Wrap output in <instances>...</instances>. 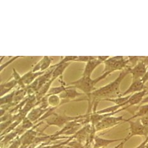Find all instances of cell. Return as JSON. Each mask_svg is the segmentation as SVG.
<instances>
[{"mask_svg": "<svg viewBox=\"0 0 148 148\" xmlns=\"http://www.w3.org/2000/svg\"><path fill=\"white\" fill-rule=\"evenodd\" d=\"M128 67L121 71L119 74L117 78L114 81L108 83L104 86L96 89L91 94L86 96L88 101V109L87 114L97 111V107L99 103L101 101H104L106 99H114L122 97V94L120 90L121 83L123 79L128 74H130V69Z\"/></svg>", "mask_w": 148, "mask_h": 148, "instance_id": "1", "label": "cell"}, {"mask_svg": "<svg viewBox=\"0 0 148 148\" xmlns=\"http://www.w3.org/2000/svg\"><path fill=\"white\" fill-rule=\"evenodd\" d=\"M109 75H110V73H109L102 74L101 76L95 79H92L91 77L89 76H82L79 79L68 83L66 86H72L75 88L79 89L83 92V94L88 96L95 90V85L101 80L105 79Z\"/></svg>", "mask_w": 148, "mask_h": 148, "instance_id": "2", "label": "cell"}, {"mask_svg": "<svg viewBox=\"0 0 148 148\" xmlns=\"http://www.w3.org/2000/svg\"><path fill=\"white\" fill-rule=\"evenodd\" d=\"M90 114H85L84 115H78L75 116H71L66 114H60L54 112L49 117L46 118L44 121L46 122L47 127L50 126H56L60 128H62L69 122L81 120L88 117Z\"/></svg>", "mask_w": 148, "mask_h": 148, "instance_id": "3", "label": "cell"}, {"mask_svg": "<svg viewBox=\"0 0 148 148\" xmlns=\"http://www.w3.org/2000/svg\"><path fill=\"white\" fill-rule=\"evenodd\" d=\"M104 69L102 74L109 73L111 74L116 71H123L129 67V60L123 56L110 57L104 62Z\"/></svg>", "mask_w": 148, "mask_h": 148, "instance_id": "4", "label": "cell"}, {"mask_svg": "<svg viewBox=\"0 0 148 148\" xmlns=\"http://www.w3.org/2000/svg\"><path fill=\"white\" fill-rule=\"evenodd\" d=\"M129 123V134L125 138V143L134 136H144L146 138L148 136V127H146L141 123L140 118L134 120L126 121Z\"/></svg>", "mask_w": 148, "mask_h": 148, "instance_id": "5", "label": "cell"}, {"mask_svg": "<svg viewBox=\"0 0 148 148\" xmlns=\"http://www.w3.org/2000/svg\"><path fill=\"white\" fill-rule=\"evenodd\" d=\"M124 116H108L103 119L95 126L96 132L102 131L104 130L109 129L112 127L117 126L123 122H125Z\"/></svg>", "mask_w": 148, "mask_h": 148, "instance_id": "6", "label": "cell"}, {"mask_svg": "<svg viewBox=\"0 0 148 148\" xmlns=\"http://www.w3.org/2000/svg\"><path fill=\"white\" fill-rule=\"evenodd\" d=\"M147 66L142 60H140L136 66L130 69L132 82L142 79L147 72Z\"/></svg>", "mask_w": 148, "mask_h": 148, "instance_id": "7", "label": "cell"}, {"mask_svg": "<svg viewBox=\"0 0 148 148\" xmlns=\"http://www.w3.org/2000/svg\"><path fill=\"white\" fill-rule=\"evenodd\" d=\"M50 108L48 109H44L40 107V106L35 107L33 109H31V111L27 114L26 117L36 125L38 123V121L42 118L43 116L49 110Z\"/></svg>", "mask_w": 148, "mask_h": 148, "instance_id": "8", "label": "cell"}, {"mask_svg": "<svg viewBox=\"0 0 148 148\" xmlns=\"http://www.w3.org/2000/svg\"><path fill=\"white\" fill-rule=\"evenodd\" d=\"M147 88V86L145 85V84H144L141 79L132 82L127 90H125L123 94H122V97L134 94L135 93L141 92Z\"/></svg>", "mask_w": 148, "mask_h": 148, "instance_id": "9", "label": "cell"}, {"mask_svg": "<svg viewBox=\"0 0 148 148\" xmlns=\"http://www.w3.org/2000/svg\"><path fill=\"white\" fill-rule=\"evenodd\" d=\"M125 140V138L116 139H108L102 138L98 136H95L94 140V146L93 148H104L108 146L109 144L116 142H122Z\"/></svg>", "mask_w": 148, "mask_h": 148, "instance_id": "10", "label": "cell"}, {"mask_svg": "<svg viewBox=\"0 0 148 148\" xmlns=\"http://www.w3.org/2000/svg\"><path fill=\"white\" fill-rule=\"evenodd\" d=\"M101 64H102L101 61L99 60L97 58V57H95V59L90 60L86 64L85 69L83 70L82 76L91 77L92 74L94 71V70L97 68L99 65H101Z\"/></svg>", "mask_w": 148, "mask_h": 148, "instance_id": "11", "label": "cell"}, {"mask_svg": "<svg viewBox=\"0 0 148 148\" xmlns=\"http://www.w3.org/2000/svg\"><path fill=\"white\" fill-rule=\"evenodd\" d=\"M84 95L85 94H83V93L78 92L76 90V88H75L73 86L72 88L67 89L66 90L63 92L62 93H61V94L59 95L60 98L62 100H65V101L70 102L75 99H76V97H79V96Z\"/></svg>", "mask_w": 148, "mask_h": 148, "instance_id": "12", "label": "cell"}, {"mask_svg": "<svg viewBox=\"0 0 148 148\" xmlns=\"http://www.w3.org/2000/svg\"><path fill=\"white\" fill-rule=\"evenodd\" d=\"M148 88V87H147ZM147 94H148V90L147 88L144 90L135 93L134 94H132L129 99L128 100V107H131V106H134L136 105H139L143 100L144 99V96Z\"/></svg>", "mask_w": 148, "mask_h": 148, "instance_id": "13", "label": "cell"}, {"mask_svg": "<svg viewBox=\"0 0 148 148\" xmlns=\"http://www.w3.org/2000/svg\"><path fill=\"white\" fill-rule=\"evenodd\" d=\"M46 72V71H45ZM45 72H38V73H34L32 71V70L30 71L25 73L24 75L22 76V81L23 82L25 86L30 85L32 83H33L35 80H36L38 77H40Z\"/></svg>", "mask_w": 148, "mask_h": 148, "instance_id": "14", "label": "cell"}, {"mask_svg": "<svg viewBox=\"0 0 148 148\" xmlns=\"http://www.w3.org/2000/svg\"><path fill=\"white\" fill-rule=\"evenodd\" d=\"M18 85L17 80L14 78L10 81L6 82L3 84H1V97L5 96V95L8 94L9 92L14 89L16 86Z\"/></svg>", "mask_w": 148, "mask_h": 148, "instance_id": "15", "label": "cell"}, {"mask_svg": "<svg viewBox=\"0 0 148 148\" xmlns=\"http://www.w3.org/2000/svg\"><path fill=\"white\" fill-rule=\"evenodd\" d=\"M47 102L50 108H57L59 106L62 105V104H64V103L69 102V101H67L62 102V99L60 98L59 95H52L48 96Z\"/></svg>", "mask_w": 148, "mask_h": 148, "instance_id": "16", "label": "cell"}, {"mask_svg": "<svg viewBox=\"0 0 148 148\" xmlns=\"http://www.w3.org/2000/svg\"><path fill=\"white\" fill-rule=\"evenodd\" d=\"M70 65V63H57V65L54 69L52 74V78L56 80L59 77H62L64 71Z\"/></svg>", "mask_w": 148, "mask_h": 148, "instance_id": "17", "label": "cell"}, {"mask_svg": "<svg viewBox=\"0 0 148 148\" xmlns=\"http://www.w3.org/2000/svg\"><path fill=\"white\" fill-rule=\"evenodd\" d=\"M148 114V104H143L139 106L137 108V110L136 112L132 116L131 118L127 119V120H125V122L126 121L128 120H134V119L136 118H139L144 116H146Z\"/></svg>", "mask_w": 148, "mask_h": 148, "instance_id": "18", "label": "cell"}, {"mask_svg": "<svg viewBox=\"0 0 148 148\" xmlns=\"http://www.w3.org/2000/svg\"><path fill=\"white\" fill-rule=\"evenodd\" d=\"M72 86H66L65 84H62L59 86H56V87H52L50 89V90L48 92L46 96H50L52 95H60L61 93H62L66 90L70 88H72Z\"/></svg>", "mask_w": 148, "mask_h": 148, "instance_id": "19", "label": "cell"}, {"mask_svg": "<svg viewBox=\"0 0 148 148\" xmlns=\"http://www.w3.org/2000/svg\"><path fill=\"white\" fill-rule=\"evenodd\" d=\"M52 59L49 56H44L42 59L40 60L41 64V72H45L51 67V63L52 62Z\"/></svg>", "mask_w": 148, "mask_h": 148, "instance_id": "20", "label": "cell"}, {"mask_svg": "<svg viewBox=\"0 0 148 148\" xmlns=\"http://www.w3.org/2000/svg\"><path fill=\"white\" fill-rule=\"evenodd\" d=\"M16 90H13L10 93H9V94L5 95V96H3V97H1V106L13 104Z\"/></svg>", "mask_w": 148, "mask_h": 148, "instance_id": "21", "label": "cell"}, {"mask_svg": "<svg viewBox=\"0 0 148 148\" xmlns=\"http://www.w3.org/2000/svg\"><path fill=\"white\" fill-rule=\"evenodd\" d=\"M131 95H128L127 96H123V97H117L114 99H106L104 101H109L113 102L114 105H121L123 104H128V100L130 97Z\"/></svg>", "mask_w": 148, "mask_h": 148, "instance_id": "22", "label": "cell"}, {"mask_svg": "<svg viewBox=\"0 0 148 148\" xmlns=\"http://www.w3.org/2000/svg\"><path fill=\"white\" fill-rule=\"evenodd\" d=\"M95 56H78L77 59L75 60V62H85L87 63L90 60L95 59Z\"/></svg>", "mask_w": 148, "mask_h": 148, "instance_id": "23", "label": "cell"}, {"mask_svg": "<svg viewBox=\"0 0 148 148\" xmlns=\"http://www.w3.org/2000/svg\"><path fill=\"white\" fill-rule=\"evenodd\" d=\"M78 56H65L62 57L60 61V63H71V62H75Z\"/></svg>", "mask_w": 148, "mask_h": 148, "instance_id": "24", "label": "cell"}, {"mask_svg": "<svg viewBox=\"0 0 148 148\" xmlns=\"http://www.w3.org/2000/svg\"><path fill=\"white\" fill-rule=\"evenodd\" d=\"M20 57H21L20 56H17V57H13L12 59L9 60L8 61H7V62H6L5 64H3V65H1V71H2L3 69H5L6 67H7L8 65H10V64H11L13 62H14L15 60H17V59H18V58H20Z\"/></svg>", "mask_w": 148, "mask_h": 148, "instance_id": "25", "label": "cell"}, {"mask_svg": "<svg viewBox=\"0 0 148 148\" xmlns=\"http://www.w3.org/2000/svg\"><path fill=\"white\" fill-rule=\"evenodd\" d=\"M141 123L143 124V125L146 127H148V114L140 118Z\"/></svg>", "mask_w": 148, "mask_h": 148, "instance_id": "26", "label": "cell"}, {"mask_svg": "<svg viewBox=\"0 0 148 148\" xmlns=\"http://www.w3.org/2000/svg\"><path fill=\"white\" fill-rule=\"evenodd\" d=\"M109 57H109V56H98V57H97V59L99 60H101L102 63H104L106 60H107Z\"/></svg>", "mask_w": 148, "mask_h": 148, "instance_id": "27", "label": "cell"}, {"mask_svg": "<svg viewBox=\"0 0 148 148\" xmlns=\"http://www.w3.org/2000/svg\"><path fill=\"white\" fill-rule=\"evenodd\" d=\"M140 60H142L147 67L148 66V57H140Z\"/></svg>", "mask_w": 148, "mask_h": 148, "instance_id": "28", "label": "cell"}, {"mask_svg": "<svg viewBox=\"0 0 148 148\" xmlns=\"http://www.w3.org/2000/svg\"><path fill=\"white\" fill-rule=\"evenodd\" d=\"M141 80H142L143 82L144 83V84H145V83L148 81V70L147 71L146 75H144V76L143 77Z\"/></svg>", "mask_w": 148, "mask_h": 148, "instance_id": "29", "label": "cell"}, {"mask_svg": "<svg viewBox=\"0 0 148 148\" xmlns=\"http://www.w3.org/2000/svg\"><path fill=\"white\" fill-rule=\"evenodd\" d=\"M148 104V96H147V97L144 98V99L143 100L142 102H141V103L139 106L143 105V104Z\"/></svg>", "mask_w": 148, "mask_h": 148, "instance_id": "30", "label": "cell"}, {"mask_svg": "<svg viewBox=\"0 0 148 148\" xmlns=\"http://www.w3.org/2000/svg\"><path fill=\"white\" fill-rule=\"evenodd\" d=\"M124 140H123V141H122V142H121V143H120V144H118V145H117L116 146H115L114 148H119L120 147H121V146H123V144L125 143Z\"/></svg>", "mask_w": 148, "mask_h": 148, "instance_id": "31", "label": "cell"}, {"mask_svg": "<svg viewBox=\"0 0 148 148\" xmlns=\"http://www.w3.org/2000/svg\"><path fill=\"white\" fill-rule=\"evenodd\" d=\"M61 148H73V147H71V146H69L68 145H64V146H62Z\"/></svg>", "mask_w": 148, "mask_h": 148, "instance_id": "32", "label": "cell"}, {"mask_svg": "<svg viewBox=\"0 0 148 148\" xmlns=\"http://www.w3.org/2000/svg\"><path fill=\"white\" fill-rule=\"evenodd\" d=\"M145 148H148V142H147V143L146 144V146H145Z\"/></svg>", "mask_w": 148, "mask_h": 148, "instance_id": "33", "label": "cell"}]
</instances>
